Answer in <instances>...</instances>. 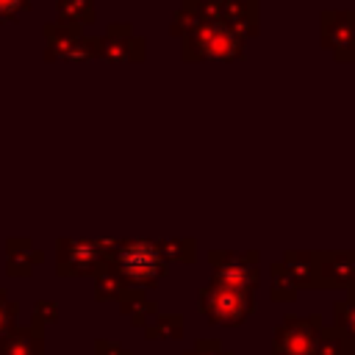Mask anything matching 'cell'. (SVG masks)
Returning <instances> with one entry per match:
<instances>
[{"label": "cell", "mask_w": 355, "mask_h": 355, "mask_svg": "<svg viewBox=\"0 0 355 355\" xmlns=\"http://www.w3.org/2000/svg\"><path fill=\"white\" fill-rule=\"evenodd\" d=\"M197 25L183 36V61H233L244 55L247 39L222 19L205 11L202 0H194Z\"/></svg>", "instance_id": "cell-1"}, {"label": "cell", "mask_w": 355, "mask_h": 355, "mask_svg": "<svg viewBox=\"0 0 355 355\" xmlns=\"http://www.w3.org/2000/svg\"><path fill=\"white\" fill-rule=\"evenodd\" d=\"M108 263L130 288H155L169 266L158 250V241L147 239H119Z\"/></svg>", "instance_id": "cell-2"}, {"label": "cell", "mask_w": 355, "mask_h": 355, "mask_svg": "<svg viewBox=\"0 0 355 355\" xmlns=\"http://www.w3.org/2000/svg\"><path fill=\"white\" fill-rule=\"evenodd\" d=\"M119 239H58L55 272L61 277H94L116 250Z\"/></svg>", "instance_id": "cell-3"}, {"label": "cell", "mask_w": 355, "mask_h": 355, "mask_svg": "<svg viewBox=\"0 0 355 355\" xmlns=\"http://www.w3.org/2000/svg\"><path fill=\"white\" fill-rule=\"evenodd\" d=\"M197 311L211 322V324H222V327H239L241 322H247L255 311V294L247 291H233V288H222V286H202L197 291Z\"/></svg>", "instance_id": "cell-4"}, {"label": "cell", "mask_w": 355, "mask_h": 355, "mask_svg": "<svg viewBox=\"0 0 355 355\" xmlns=\"http://www.w3.org/2000/svg\"><path fill=\"white\" fill-rule=\"evenodd\" d=\"M208 263H211V283L222 286V288H233V291H247L255 294L258 283H261V272H258V252H230V250H211L208 252Z\"/></svg>", "instance_id": "cell-5"}, {"label": "cell", "mask_w": 355, "mask_h": 355, "mask_svg": "<svg viewBox=\"0 0 355 355\" xmlns=\"http://www.w3.org/2000/svg\"><path fill=\"white\" fill-rule=\"evenodd\" d=\"M322 327L324 322L319 313H308V316L286 313L272 333L269 355H316Z\"/></svg>", "instance_id": "cell-6"}, {"label": "cell", "mask_w": 355, "mask_h": 355, "mask_svg": "<svg viewBox=\"0 0 355 355\" xmlns=\"http://www.w3.org/2000/svg\"><path fill=\"white\" fill-rule=\"evenodd\" d=\"M44 42H47L44 58H58V61L100 58V36H83V31L75 25H61V22L47 25Z\"/></svg>", "instance_id": "cell-7"}, {"label": "cell", "mask_w": 355, "mask_h": 355, "mask_svg": "<svg viewBox=\"0 0 355 355\" xmlns=\"http://www.w3.org/2000/svg\"><path fill=\"white\" fill-rule=\"evenodd\" d=\"M319 39L322 47L333 53L341 64H355V11H322L319 17Z\"/></svg>", "instance_id": "cell-8"}, {"label": "cell", "mask_w": 355, "mask_h": 355, "mask_svg": "<svg viewBox=\"0 0 355 355\" xmlns=\"http://www.w3.org/2000/svg\"><path fill=\"white\" fill-rule=\"evenodd\" d=\"M100 58L111 64L144 61V39L133 33L130 25H111L105 36H100Z\"/></svg>", "instance_id": "cell-9"}, {"label": "cell", "mask_w": 355, "mask_h": 355, "mask_svg": "<svg viewBox=\"0 0 355 355\" xmlns=\"http://www.w3.org/2000/svg\"><path fill=\"white\" fill-rule=\"evenodd\" d=\"M355 280V250H327L319 252V288L336 291L349 288Z\"/></svg>", "instance_id": "cell-10"}, {"label": "cell", "mask_w": 355, "mask_h": 355, "mask_svg": "<svg viewBox=\"0 0 355 355\" xmlns=\"http://www.w3.org/2000/svg\"><path fill=\"white\" fill-rule=\"evenodd\" d=\"M288 275L294 277L297 288L302 291H319V252L311 250H286L280 261Z\"/></svg>", "instance_id": "cell-11"}, {"label": "cell", "mask_w": 355, "mask_h": 355, "mask_svg": "<svg viewBox=\"0 0 355 355\" xmlns=\"http://www.w3.org/2000/svg\"><path fill=\"white\" fill-rule=\"evenodd\" d=\"M0 355H44V330L36 324H17L0 338Z\"/></svg>", "instance_id": "cell-12"}, {"label": "cell", "mask_w": 355, "mask_h": 355, "mask_svg": "<svg viewBox=\"0 0 355 355\" xmlns=\"http://www.w3.org/2000/svg\"><path fill=\"white\" fill-rule=\"evenodd\" d=\"M44 261V252L33 247L31 239H8L6 241V272L11 277H28L36 263Z\"/></svg>", "instance_id": "cell-13"}, {"label": "cell", "mask_w": 355, "mask_h": 355, "mask_svg": "<svg viewBox=\"0 0 355 355\" xmlns=\"http://www.w3.org/2000/svg\"><path fill=\"white\" fill-rule=\"evenodd\" d=\"M119 313L130 319L133 327H144L150 319H155L161 311H158V302L150 300L144 294V288H128L122 297H119Z\"/></svg>", "instance_id": "cell-14"}, {"label": "cell", "mask_w": 355, "mask_h": 355, "mask_svg": "<svg viewBox=\"0 0 355 355\" xmlns=\"http://www.w3.org/2000/svg\"><path fill=\"white\" fill-rule=\"evenodd\" d=\"M147 341H180L183 338V316L180 313H158L144 327Z\"/></svg>", "instance_id": "cell-15"}, {"label": "cell", "mask_w": 355, "mask_h": 355, "mask_svg": "<svg viewBox=\"0 0 355 355\" xmlns=\"http://www.w3.org/2000/svg\"><path fill=\"white\" fill-rule=\"evenodd\" d=\"M130 286L119 277V272L105 261L103 263V269L94 275V300L97 302H111V300H116L119 302V297L128 291Z\"/></svg>", "instance_id": "cell-16"}, {"label": "cell", "mask_w": 355, "mask_h": 355, "mask_svg": "<svg viewBox=\"0 0 355 355\" xmlns=\"http://www.w3.org/2000/svg\"><path fill=\"white\" fill-rule=\"evenodd\" d=\"M297 294H300V288H297L294 277L288 275V269L280 261H275L269 266V297L275 302H294Z\"/></svg>", "instance_id": "cell-17"}, {"label": "cell", "mask_w": 355, "mask_h": 355, "mask_svg": "<svg viewBox=\"0 0 355 355\" xmlns=\"http://www.w3.org/2000/svg\"><path fill=\"white\" fill-rule=\"evenodd\" d=\"M58 22L61 25H92L94 22V3L92 0H58Z\"/></svg>", "instance_id": "cell-18"}, {"label": "cell", "mask_w": 355, "mask_h": 355, "mask_svg": "<svg viewBox=\"0 0 355 355\" xmlns=\"http://www.w3.org/2000/svg\"><path fill=\"white\" fill-rule=\"evenodd\" d=\"M347 341H355V297L344 294V300L333 302V322H330Z\"/></svg>", "instance_id": "cell-19"}, {"label": "cell", "mask_w": 355, "mask_h": 355, "mask_svg": "<svg viewBox=\"0 0 355 355\" xmlns=\"http://www.w3.org/2000/svg\"><path fill=\"white\" fill-rule=\"evenodd\" d=\"M158 250L164 255V261H178V263H194L197 258V244L194 239H166V241H158Z\"/></svg>", "instance_id": "cell-20"}, {"label": "cell", "mask_w": 355, "mask_h": 355, "mask_svg": "<svg viewBox=\"0 0 355 355\" xmlns=\"http://www.w3.org/2000/svg\"><path fill=\"white\" fill-rule=\"evenodd\" d=\"M344 347H347V338L333 324H324L322 333H319L316 355H344Z\"/></svg>", "instance_id": "cell-21"}, {"label": "cell", "mask_w": 355, "mask_h": 355, "mask_svg": "<svg viewBox=\"0 0 355 355\" xmlns=\"http://www.w3.org/2000/svg\"><path fill=\"white\" fill-rule=\"evenodd\" d=\"M55 322H58V302L55 300H36V305L31 311V324L44 330V324H55Z\"/></svg>", "instance_id": "cell-22"}, {"label": "cell", "mask_w": 355, "mask_h": 355, "mask_svg": "<svg viewBox=\"0 0 355 355\" xmlns=\"http://www.w3.org/2000/svg\"><path fill=\"white\" fill-rule=\"evenodd\" d=\"M17 313H19V305L8 300L6 288H0V338L17 327Z\"/></svg>", "instance_id": "cell-23"}, {"label": "cell", "mask_w": 355, "mask_h": 355, "mask_svg": "<svg viewBox=\"0 0 355 355\" xmlns=\"http://www.w3.org/2000/svg\"><path fill=\"white\" fill-rule=\"evenodd\" d=\"M183 355H233L230 349L222 347V341L216 338H197L191 349H186Z\"/></svg>", "instance_id": "cell-24"}, {"label": "cell", "mask_w": 355, "mask_h": 355, "mask_svg": "<svg viewBox=\"0 0 355 355\" xmlns=\"http://www.w3.org/2000/svg\"><path fill=\"white\" fill-rule=\"evenodd\" d=\"M31 3L28 0H0V22H11L19 11H28Z\"/></svg>", "instance_id": "cell-25"}, {"label": "cell", "mask_w": 355, "mask_h": 355, "mask_svg": "<svg viewBox=\"0 0 355 355\" xmlns=\"http://www.w3.org/2000/svg\"><path fill=\"white\" fill-rule=\"evenodd\" d=\"M94 355H130L119 341H108V338H97L94 341Z\"/></svg>", "instance_id": "cell-26"}, {"label": "cell", "mask_w": 355, "mask_h": 355, "mask_svg": "<svg viewBox=\"0 0 355 355\" xmlns=\"http://www.w3.org/2000/svg\"><path fill=\"white\" fill-rule=\"evenodd\" d=\"M344 294H352V297H355V280H352V286H349V288H347Z\"/></svg>", "instance_id": "cell-27"}]
</instances>
